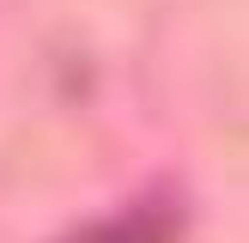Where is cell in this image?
Listing matches in <instances>:
<instances>
[{"instance_id":"cell-1","label":"cell","mask_w":249,"mask_h":243,"mask_svg":"<svg viewBox=\"0 0 249 243\" xmlns=\"http://www.w3.org/2000/svg\"><path fill=\"white\" fill-rule=\"evenodd\" d=\"M170 231H177V213L134 207L128 219H116V225H85V231H73L67 243H164Z\"/></svg>"}]
</instances>
